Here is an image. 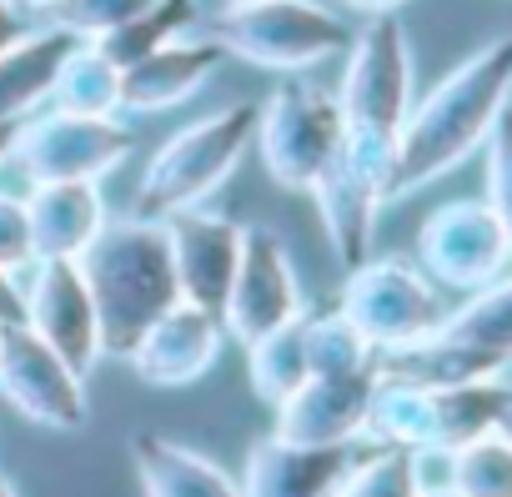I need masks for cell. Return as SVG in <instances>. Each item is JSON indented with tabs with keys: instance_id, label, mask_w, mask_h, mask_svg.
<instances>
[{
	"instance_id": "cell-34",
	"label": "cell",
	"mask_w": 512,
	"mask_h": 497,
	"mask_svg": "<svg viewBox=\"0 0 512 497\" xmlns=\"http://www.w3.org/2000/svg\"><path fill=\"white\" fill-rule=\"evenodd\" d=\"M11 322H26V287H21V272L0 267V327Z\"/></svg>"
},
{
	"instance_id": "cell-9",
	"label": "cell",
	"mask_w": 512,
	"mask_h": 497,
	"mask_svg": "<svg viewBox=\"0 0 512 497\" xmlns=\"http://www.w3.org/2000/svg\"><path fill=\"white\" fill-rule=\"evenodd\" d=\"M136 151V131L121 116H76L46 106L26 121L16 166L26 181H101Z\"/></svg>"
},
{
	"instance_id": "cell-22",
	"label": "cell",
	"mask_w": 512,
	"mask_h": 497,
	"mask_svg": "<svg viewBox=\"0 0 512 497\" xmlns=\"http://www.w3.org/2000/svg\"><path fill=\"white\" fill-rule=\"evenodd\" d=\"M427 392H432V442L427 447H437V452H457L462 442L497 432V417L512 402V382H502V377L427 387Z\"/></svg>"
},
{
	"instance_id": "cell-1",
	"label": "cell",
	"mask_w": 512,
	"mask_h": 497,
	"mask_svg": "<svg viewBox=\"0 0 512 497\" xmlns=\"http://www.w3.org/2000/svg\"><path fill=\"white\" fill-rule=\"evenodd\" d=\"M507 101H512V36H497L472 56H462L422 101H412L392 151L387 201H402L457 171L467 156H477Z\"/></svg>"
},
{
	"instance_id": "cell-33",
	"label": "cell",
	"mask_w": 512,
	"mask_h": 497,
	"mask_svg": "<svg viewBox=\"0 0 512 497\" xmlns=\"http://www.w3.org/2000/svg\"><path fill=\"white\" fill-rule=\"evenodd\" d=\"M31 262H36V246H31L26 196L0 186V267H6V272H26Z\"/></svg>"
},
{
	"instance_id": "cell-3",
	"label": "cell",
	"mask_w": 512,
	"mask_h": 497,
	"mask_svg": "<svg viewBox=\"0 0 512 497\" xmlns=\"http://www.w3.org/2000/svg\"><path fill=\"white\" fill-rule=\"evenodd\" d=\"M81 277L101 317V347L106 357H121V362L151 332V322L181 302L166 221H146V216L111 221L81 257Z\"/></svg>"
},
{
	"instance_id": "cell-36",
	"label": "cell",
	"mask_w": 512,
	"mask_h": 497,
	"mask_svg": "<svg viewBox=\"0 0 512 497\" xmlns=\"http://www.w3.org/2000/svg\"><path fill=\"white\" fill-rule=\"evenodd\" d=\"M342 6L352 11V16H362V21H372V16H397L407 0H342Z\"/></svg>"
},
{
	"instance_id": "cell-17",
	"label": "cell",
	"mask_w": 512,
	"mask_h": 497,
	"mask_svg": "<svg viewBox=\"0 0 512 497\" xmlns=\"http://www.w3.org/2000/svg\"><path fill=\"white\" fill-rule=\"evenodd\" d=\"M26 216L36 257H66V262H81L91 241L111 226L101 181H36L26 191Z\"/></svg>"
},
{
	"instance_id": "cell-11",
	"label": "cell",
	"mask_w": 512,
	"mask_h": 497,
	"mask_svg": "<svg viewBox=\"0 0 512 497\" xmlns=\"http://www.w3.org/2000/svg\"><path fill=\"white\" fill-rule=\"evenodd\" d=\"M307 317V292L292 262V246L277 226H246L241 231V262L221 307V327L226 337H236L241 347L277 332L282 322Z\"/></svg>"
},
{
	"instance_id": "cell-32",
	"label": "cell",
	"mask_w": 512,
	"mask_h": 497,
	"mask_svg": "<svg viewBox=\"0 0 512 497\" xmlns=\"http://www.w3.org/2000/svg\"><path fill=\"white\" fill-rule=\"evenodd\" d=\"M482 151H487V206L502 216V226L512 231V101L502 106V116H497V126L487 131V141H482Z\"/></svg>"
},
{
	"instance_id": "cell-14",
	"label": "cell",
	"mask_w": 512,
	"mask_h": 497,
	"mask_svg": "<svg viewBox=\"0 0 512 497\" xmlns=\"http://www.w3.org/2000/svg\"><path fill=\"white\" fill-rule=\"evenodd\" d=\"M226 347V327L216 312L196 307V302H176L166 317L151 322V332L131 347V372L146 387H191L196 377H206L216 367Z\"/></svg>"
},
{
	"instance_id": "cell-31",
	"label": "cell",
	"mask_w": 512,
	"mask_h": 497,
	"mask_svg": "<svg viewBox=\"0 0 512 497\" xmlns=\"http://www.w3.org/2000/svg\"><path fill=\"white\" fill-rule=\"evenodd\" d=\"M146 6H151V0H61L46 21L61 26V31H71L76 41H96V36L126 26L131 16H141Z\"/></svg>"
},
{
	"instance_id": "cell-18",
	"label": "cell",
	"mask_w": 512,
	"mask_h": 497,
	"mask_svg": "<svg viewBox=\"0 0 512 497\" xmlns=\"http://www.w3.org/2000/svg\"><path fill=\"white\" fill-rule=\"evenodd\" d=\"M352 457L357 447H307L272 432L246 452L241 497H332Z\"/></svg>"
},
{
	"instance_id": "cell-21",
	"label": "cell",
	"mask_w": 512,
	"mask_h": 497,
	"mask_svg": "<svg viewBox=\"0 0 512 497\" xmlns=\"http://www.w3.org/2000/svg\"><path fill=\"white\" fill-rule=\"evenodd\" d=\"M502 372H507L502 357L467 347L457 337H442V332L377 357V377H397V382H417V387H457V382H482V377H502Z\"/></svg>"
},
{
	"instance_id": "cell-42",
	"label": "cell",
	"mask_w": 512,
	"mask_h": 497,
	"mask_svg": "<svg viewBox=\"0 0 512 497\" xmlns=\"http://www.w3.org/2000/svg\"><path fill=\"white\" fill-rule=\"evenodd\" d=\"M226 6H241V0H226Z\"/></svg>"
},
{
	"instance_id": "cell-27",
	"label": "cell",
	"mask_w": 512,
	"mask_h": 497,
	"mask_svg": "<svg viewBox=\"0 0 512 497\" xmlns=\"http://www.w3.org/2000/svg\"><path fill=\"white\" fill-rule=\"evenodd\" d=\"M51 106L76 111V116H121V71L91 41H81L56 76Z\"/></svg>"
},
{
	"instance_id": "cell-19",
	"label": "cell",
	"mask_w": 512,
	"mask_h": 497,
	"mask_svg": "<svg viewBox=\"0 0 512 497\" xmlns=\"http://www.w3.org/2000/svg\"><path fill=\"white\" fill-rule=\"evenodd\" d=\"M81 41L61 26H31L11 51H0V121H31L51 106L56 76Z\"/></svg>"
},
{
	"instance_id": "cell-8",
	"label": "cell",
	"mask_w": 512,
	"mask_h": 497,
	"mask_svg": "<svg viewBox=\"0 0 512 497\" xmlns=\"http://www.w3.org/2000/svg\"><path fill=\"white\" fill-rule=\"evenodd\" d=\"M417 267L442 292H482L512 272V231L482 196L442 201L417 231Z\"/></svg>"
},
{
	"instance_id": "cell-38",
	"label": "cell",
	"mask_w": 512,
	"mask_h": 497,
	"mask_svg": "<svg viewBox=\"0 0 512 497\" xmlns=\"http://www.w3.org/2000/svg\"><path fill=\"white\" fill-rule=\"evenodd\" d=\"M11 6H16V11H26V16H51V11L61 6V0H11Z\"/></svg>"
},
{
	"instance_id": "cell-2",
	"label": "cell",
	"mask_w": 512,
	"mask_h": 497,
	"mask_svg": "<svg viewBox=\"0 0 512 497\" xmlns=\"http://www.w3.org/2000/svg\"><path fill=\"white\" fill-rule=\"evenodd\" d=\"M342 61L347 66H342V86H337V106H342L337 166L347 176L367 181L372 191H382V201H387L392 151H397L402 121L417 101L412 96V41L397 16H372V21H362V31H352V46Z\"/></svg>"
},
{
	"instance_id": "cell-10",
	"label": "cell",
	"mask_w": 512,
	"mask_h": 497,
	"mask_svg": "<svg viewBox=\"0 0 512 497\" xmlns=\"http://www.w3.org/2000/svg\"><path fill=\"white\" fill-rule=\"evenodd\" d=\"M0 397L46 432H81L91 422L86 377L26 322L0 327Z\"/></svg>"
},
{
	"instance_id": "cell-7",
	"label": "cell",
	"mask_w": 512,
	"mask_h": 497,
	"mask_svg": "<svg viewBox=\"0 0 512 497\" xmlns=\"http://www.w3.org/2000/svg\"><path fill=\"white\" fill-rule=\"evenodd\" d=\"M337 307L352 317V327L372 342V352H402L412 342H427L447 322L442 287L407 257H367L347 272Z\"/></svg>"
},
{
	"instance_id": "cell-40",
	"label": "cell",
	"mask_w": 512,
	"mask_h": 497,
	"mask_svg": "<svg viewBox=\"0 0 512 497\" xmlns=\"http://www.w3.org/2000/svg\"><path fill=\"white\" fill-rule=\"evenodd\" d=\"M0 497H21V487H16L11 472H0Z\"/></svg>"
},
{
	"instance_id": "cell-13",
	"label": "cell",
	"mask_w": 512,
	"mask_h": 497,
	"mask_svg": "<svg viewBox=\"0 0 512 497\" xmlns=\"http://www.w3.org/2000/svg\"><path fill=\"white\" fill-rule=\"evenodd\" d=\"M241 221L211 211V206H186L166 216V241H171V262L181 282V302H196L221 317L236 262H241Z\"/></svg>"
},
{
	"instance_id": "cell-28",
	"label": "cell",
	"mask_w": 512,
	"mask_h": 497,
	"mask_svg": "<svg viewBox=\"0 0 512 497\" xmlns=\"http://www.w3.org/2000/svg\"><path fill=\"white\" fill-rule=\"evenodd\" d=\"M302 332H307V367H312V377H342V372H372L377 367L372 342L352 327V317L342 307L307 312Z\"/></svg>"
},
{
	"instance_id": "cell-30",
	"label": "cell",
	"mask_w": 512,
	"mask_h": 497,
	"mask_svg": "<svg viewBox=\"0 0 512 497\" xmlns=\"http://www.w3.org/2000/svg\"><path fill=\"white\" fill-rule=\"evenodd\" d=\"M417 472L407 447H372L367 457H352L347 477L332 497H417Z\"/></svg>"
},
{
	"instance_id": "cell-6",
	"label": "cell",
	"mask_w": 512,
	"mask_h": 497,
	"mask_svg": "<svg viewBox=\"0 0 512 497\" xmlns=\"http://www.w3.org/2000/svg\"><path fill=\"white\" fill-rule=\"evenodd\" d=\"M342 146V106L337 91L287 76L277 81L272 96L256 101V151H262L267 176L282 191H307L327 176Z\"/></svg>"
},
{
	"instance_id": "cell-25",
	"label": "cell",
	"mask_w": 512,
	"mask_h": 497,
	"mask_svg": "<svg viewBox=\"0 0 512 497\" xmlns=\"http://www.w3.org/2000/svg\"><path fill=\"white\" fill-rule=\"evenodd\" d=\"M246 377H251V392L262 397L267 407H282L307 377V332H302V317L297 322H282L277 332L246 342Z\"/></svg>"
},
{
	"instance_id": "cell-37",
	"label": "cell",
	"mask_w": 512,
	"mask_h": 497,
	"mask_svg": "<svg viewBox=\"0 0 512 497\" xmlns=\"http://www.w3.org/2000/svg\"><path fill=\"white\" fill-rule=\"evenodd\" d=\"M21 131H26V121H0V166H6V161H16Z\"/></svg>"
},
{
	"instance_id": "cell-15",
	"label": "cell",
	"mask_w": 512,
	"mask_h": 497,
	"mask_svg": "<svg viewBox=\"0 0 512 497\" xmlns=\"http://www.w3.org/2000/svg\"><path fill=\"white\" fill-rule=\"evenodd\" d=\"M377 367L372 372H342V377H307L277 412V437L307 442V447H357L372 407Z\"/></svg>"
},
{
	"instance_id": "cell-29",
	"label": "cell",
	"mask_w": 512,
	"mask_h": 497,
	"mask_svg": "<svg viewBox=\"0 0 512 497\" xmlns=\"http://www.w3.org/2000/svg\"><path fill=\"white\" fill-rule=\"evenodd\" d=\"M452 487L462 497H512V442L487 432L452 452Z\"/></svg>"
},
{
	"instance_id": "cell-35",
	"label": "cell",
	"mask_w": 512,
	"mask_h": 497,
	"mask_svg": "<svg viewBox=\"0 0 512 497\" xmlns=\"http://www.w3.org/2000/svg\"><path fill=\"white\" fill-rule=\"evenodd\" d=\"M26 31H31V16H26V11H16L11 0H0V51H11Z\"/></svg>"
},
{
	"instance_id": "cell-24",
	"label": "cell",
	"mask_w": 512,
	"mask_h": 497,
	"mask_svg": "<svg viewBox=\"0 0 512 497\" xmlns=\"http://www.w3.org/2000/svg\"><path fill=\"white\" fill-rule=\"evenodd\" d=\"M362 442H372V447H407V452L427 447L432 442V392L417 387V382L377 377Z\"/></svg>"
},
{
	"instance_id": "cell-39",
	"label": "cell",
	"mask_w": 512,
	"mask_h": 497,
	"mask_svg": "<svg viewBox=\"0 0 512 497\" xmlns=\"http://www.w3.org/2000/svg\"><path fill=\"white\" fill-rule=\"evenodd\" d=\"M497 437H507L512 442V402L502 407V417H497Z\"/></svg>"
},
{
	"instance_id": "cell-26",
	"label": "cell",
	"mask_w": 512,
	"mask_h": 497,
	"mask_svg": "<svg viewBox=\"0 0 512 497\" xmlns=\"http://www.w3.org/2000/svg\"><path fill=\"white\" fill-rule=\"evenodd\" d=\"M437 332L442 337H457L467 347H482V352H492L502 362H512V272L497 277L482 292H467V302L452 307Z\"/></svg>"
},
{
	"instance_id": "cell-12",
	"label": "cell",
	"mask_w": 512,
	"mask_h": 497,
	"mask_svg": "<svg viewBox=\"0 0 512 497\" xmlns=\"http://www.w3.org/2000/svg\"><path fill=\"white\" fill-rule=\"evenodd\" d=\"M26 272H31L21 282L26 287V327L36 337H46L81 377H91L96 362L106 357V347H101V317H96L91 287L81 277V262L36 257Z\"/></svg>"
},
{
	"instance_id": "cell-20",
	"label": "cell",
	"mask_w": 512,
	"mask_h": 497,
	"mask_svg": "<svg viewBox=\"0 0 512 497\" xmlns=\"http://www.w3.org/2000/svg\"><path fill=\"white\" fill-rule=\"evenodd\" d=\"M131 467L146 497H241V482L221 462L161 432L131 437Z\"/></svg>"
},
{
	"instance_id": "cell-5",
	"label": "cell",
	"mask_w": 512,
	"mask_h": 497,
	"mask_svg": "<svg viewBox=\"0 0 512 497\" xmlns=\"http://www.w3.org/2000/svg\"><path fill=\"white\" fill-rule=\"evenodd\" d=\"M201 21V36H211L226 56L277 76H307L352 46V26L317 0H241Z\"/></svg>"
},
{
	"instance_id": "cell-23",
	"label": "cell",
	"mask_w": 512,
	"mask_h": 497,
	"mask_svg": "<svg viewBox=\"0 0 512 497\" xmlns=\"http://www.w3.org/2000/svg\"><path fill=\"white\" fill-rule=\"evenodd\" d=\"M196 21H201V0H151V6H146L141 16H131L126 26H116V31L96 36L91 46H96L116 71H126V66L146 61L151 51H161V46H171V41L191 36V31H196Z\"/></svg>"
},
{
	"instance_id": "cell-41",
	"label": "cell",
	"mask_w": 512,
	"mask_h": 497,
	"mask_svg": "<svg viewBox=\"0 0 512 497\" xmlns=\"http://www.w3.org/2000/svg\"><path fill=\"white\" fill-rule=\"evenodd\" d=\"M417 497H462V492H457V487H422Z\"/></svg>"
},
{
	"instance_id": "cell-4",
	"label": "cell",
	"mask_w": 512,
	"mask_h": 497,
	"mask_svg": "<svg viewBox=\"0 0 512 497\" xmlns=\"http://www.w3.org/2000/svg\"><path fill=\"white\" fill-rule=\"evenodd\" d=\"M251 146H256V101H231L186 121L151 151L131 216L166 221L186 206H206V196H216L236 176Z\"/></svg>"
},
{
	"instance_id": "cell-16",
	"label": "cell",
	"mask_w": 512,
	"mask_h": 497,
	"mask_svg": "<svg viewBox=\"0 0 512 497\" xmlns=\"http://www.w3.org/2000/svg\"><path fill=\"white\" fill-rule=\"evenodd\" d=\"M226 61L231 56L211 36H181V41H171V46H161L146 61L121 71V111H136V116L176 111L191 96H201Z\"/></svg>"
}]
</instances>
